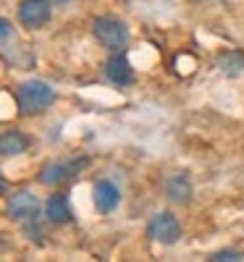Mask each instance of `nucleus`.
Masks as SVG:
<instances>
[{"label": "nucleus", "instance_id": "obj_1", "mask_svg": "<svg viewBox=\"0 0 244 262\" xmlns=\"http://www.w3.org/2000/svg\"><path fill=\"white\" fill-rule=\"evenodd\" d=\"M13 100H16L18 113L32 118V116H42L45 111H50V105L55 102V90L42 79H27L13 90Z\"/></svg>", "mask_w": 244, "mask_h": 262}, {"label": "nucleus", "instance_id": "obj_2", "mask_svg": "<svg viewBox=\"0 0 244 262\" xmlns=\"http://www.w3.org/2000/svg\"><path fill=\"white\" fill-rule=\"evenodd\" d=\"M92 34L108 53H124L129 48V27L118 16H97L92 21Z\"/></svg>", "mask_w": 244, "mask_h": 262}, {"label": "nucleus", "instance_id": "obj_3", "mask_svg": "<svg viewBox=\"0 0 244 262\" xmlns=\"http://www.w3.org/2000/svg\"><path fill=\"white\" fill-rule=\"evenodd\" d=\"M87 165H90V158H79V160H50V163H45V165L39 168L37 181L42 186L55 189V186H60L66 181L76 179Z\"/></svg>", "mask_w": 244, "mask_h": 262}, {"label": "nucleus", "instance_id": "obj_4", "mask_svg": "<svg viewBox=\"0 0 244 262\" xmlns=\"http://www.w3.org/2000/svg\"><path fill=\"white\" fill-rule=\"evenodd\" d=\"M145 236L155 244H163V247H171L181 238V221L176 217L171 210H160L150 217V223L145 228Z\"/></svg>", "mask_w": 244, "mask_h": 262}, {"label": "nucleus", "instance_id": "obj_5", "mask_svg": "<svg viewBox=\"0 0 244 262\" xmlns=\"http://www.w3.org/2000/svg\"><path fill=\"white\" fill-rule=\"evenodd\" d=\"M42 215L39 212V196L29 189H21L6 196V217L13 223H27L32 217Z\"/></svg>", "mask_w": 244, "mask_h": 262}, {"label": "nucleus", "instance_id": "obj_6", "mask_svg": "<svg viewBox=\"0 0 244 262\" xmlns=\"http://www.w3.org/2000/svg\"><path fill=\"white\" fill-rule=\"evenodd\" d=\"M16 16L27 32H39L53 16V0H18Z\"/></svg>", "mask_w": 244, "mask_h": 262}, {"label": "nucleus", "instance_id": "obj_7", "mask_svg": "<svg viewBox=\"0 0 244 262\" xmlns=\"http://www.w3.org/2000/svg\"><path fill=\"white\" fill-rule=\"evenodd\" d=\"M92 205H95V210L100 215L116 212L118 205H121V189L113 181H108V179H97L92 184Z\"/></svg>", "mask_w": 244, "mask_h": 262}, {"label": "nucleus", "instance_id": "obj_8", "mask_svg": "<svg viewBox=\"0 0 244 262\" xmlns=\"http://www.w3.org/2000/svg\"><path fill=\"white\" fill-rule=\"evenodd\" d=\"M163 194L171 205H189L192 196H194V186L187 170L179 173H171V176L163 181Z\"/></svg>", "mask_w": 244, "mask_h": 262}, {"label": "nucleus", "instance_id": "obj_9", "mask_svg": "<svg viewBox=\"0 0 244 262\" xmlns=\"http://www.w3.org/2000/svg\"><path fill=\"white\" fill-rule=\"evenodd\" d=\"M105 79L113 86H131L137 81V74L131 69V63L124 53H110V58L105 60Z\"/></svg>", "mask_w": 244, "mask_h": 262}, {"label": "nucleus", "instance_id": "obj_10", "mask_svg": "<svg viewBox=\"0 0 244 262\" xmlns=\"http://www.w3.org/2000/svg\"><path fill=\"white\" fill-rule=\"evenodd\" d=\"M45 221L55 228L60 226H69L74 221V210H71V202L66 194H50L45 200Z\"/></svg>", "mask_w": 244, "mask_h": 262}, {"label": "nucleus", "instance_id": "obj_11", "mask_svg": "<svg viewBox=\"0 0 244 262\" xmlns=\"http://www.w3.org/2000/svg\"><path fill=\"white\" fill-rule=\"evenodd\" d=\"M32 144V139L24 134V131L18 128H6L3 137H0V152H3V158H16L21 152H27Z\"/></svg>", "mask_w": 244, "mask_h": 262}, {"label": "nucleus", "instance_id": "obj_12", "mask_svg": "<svg viewBox=\"0 0 244 262\" xmlns=\"http://www.w3.org/2000/svg\"><path fill=\"white\" fill-rule=\"evenodd\" d=\"M215 69L223 76H239L244 74V53L239 50H223L215 55Z\"/></svg>", "mask_w": 244, "mask_h": 262}, {"label": "nucleus", "instance_id": "obj_13", "mask_svg": "<svg viewBox=\"0 0 244 262\" xmlns=\"http://www.w3.org/2000/svg\"><path fill=\"white\" fill-rule=\"evenodd\" d=\"M21 228H24V233H27V238H32V242H37V244H42V226H39V215L37 217H32V221H27V223H21Z\"/></svg>", "mask_w": 244, "mask_h": 262}, {"label": "nucleus", "instance_id": "obj_14", "mask_svg": "<svg viewBox=\"0 0 244 262\" xmlns=\"http://www.w3.org/2000/svg\"><path fill=\"white\" fill-rule=\"evenodd\" d=\"M208 259L210 262H239V259H244V252H239V249H218Z\"/></svg>", "mask_w": 244, "mask_h": 262}, {"label": "nucleus", "instance_id": "obj_15", "mask_svg": "<svg viewBox=\"0 0 244 262\" xmlns=\"http://www.w3.org/2000/svg\"><path fill=\"white\" fill-rule=\"evenodd\" d=\"M53 3H55V6H69L71 0H53Z\"/></svg>", "mask_w": 244, "mask_h": 262}, {"label": "nucleus", "instance_id": "obj_16", "mask_svg": "<svg viewBox=\"0 0 244 262\" xmlns=\"http://www.w3.org/2000/svg\"><path fill=\"white\" fill-rule=\"evenodd\" d=\"M189 3H202V0H189Z\"/></svg>", "mask_w": 244, "mask_h": 262}]
</instances>
